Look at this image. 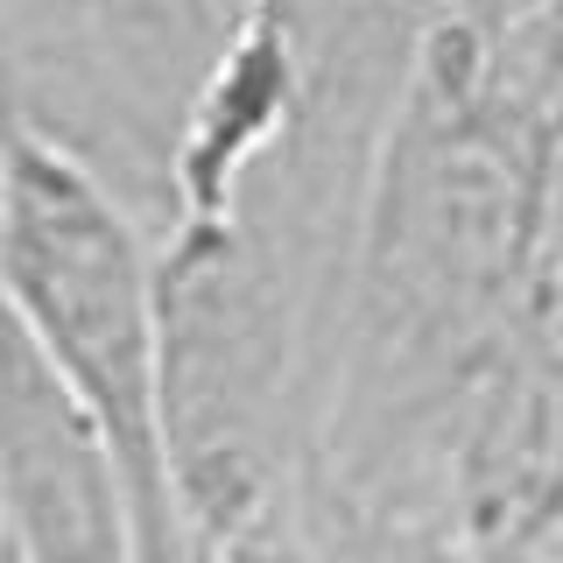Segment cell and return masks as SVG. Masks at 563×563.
Returning a JSON list of instances; mask_svg holds the SVG:
<instances>
[{"instance_id": "7", "label": "cell", "mask_w": 563, "mask_h": 563, "mask_svg": "<svg viewBox=\"0 0 563 563\" xmlns=\"http://www.w3.org/2000/svg\"><path fill=\"white\" fill-rule=\"evenodd\" d=\"M205 563H317L303 500L282 507V515H268V521H254V528H246V536H233V542H219Z\"/></svg>"}, {"instance_id": "3", "label": "cell", "mask_w": 563, "mask_h": 563, "mask_svg": "<svg viewBox=\"0 0 563 563\" xmlns=\"http://www.w3.org/2000/svg\"><path fill=\"white\" fill-rule=\"evenodd\" d=\"M0 303L113 444L141 563H198L163 430L148 233L92 155L35 120L0 134Z\"/></svg>"}, {"instance_id": "1", "label": "cell", "mask_w": 563, "mask_h": 563, "mask_svg": "<svg viewBox=\"0 0 563 563\" xmlns=\"http://www.w3.org/2000/svg\"><path fill=\"white\" fill-rule=\"evenodd\" d=\"M556 296V141L493 49L437 8L352 198L303 500L422 521L451 416Z\"/></svg>"}, {"instance_id": "6", "label": "cell", "mask_w": 563, "mask_h": 563, "mask_svg": "<svg viewBox=\"0 0 563 563\" xmlns=\"http://www.w3.org/2000/svg\"><path fill=\"white\" fill-rule=\"evenodd\" d=\"M303 521H310L317 563H493L486 550H472V542H457L451 528H430V521L345 515V507H310V500H303Z\"/></svg>"}, {"instance_id": "2", "label": "cell", "mask_w": 563, "mask_h": 563, "mask_svg": "<svg viewBox=\"0 0 563 563\" xmlns=\"http://www.w3.org/2000/svg\"><path fill=\"white\" fill-rule=\"evenodd\" d=\"M310 246L275 211L163 219L148 240L163 430L198 563L303 500L317 437L310 352H324L339 296L310 268Z\"/></svg>"}, {"instance_id": "8", "label": "cell", "mask_w": 563, "mask_h": 563, "mask_svg": "<svg viewBox=\"0 0 563 563\" xmlns=\"http://www.w3.org/2000/svg\"><path fill=\"white\" fill-rule=\"evenodd\" d=\"M43 128V106H35V85H29V70L22 57H14L8 43H0V134H14V128Z\"/></svg>"}, {"instance_id": "11", "label": "cell", "mask_w": 563, "mask_h": 563, "mask_svg": "<svg viewBox=\"0 0 563 563\" xmlns=\"http://www.w3.org/2000/svg\"><path fill=\"white\" fill-rule=\"evenodd\" d=\"M0 563H22V556H14V550H8V542H0Z\"/></svg>"}, {"instance_id": "10", "label": "cell", "mask_w": 563, "mask_h": 563, "mask_svg": "<svg viewBox=\"0 0 563 563\" xmlns=\"http://www.w3.org/2000/svg\"><path fill=\"white\" fill-rule=\"evenodd\" d=\"M528 563H563V542H542V550L528 556Z\"/></svg>"}, {"instance_id": "5", "label": "cell", "mask_w": 563, "mask_h": 563, "mask_svg": "<svg viewBox=\"0 0 563 563\" xmlns=\"http://www.w3.org/2000/svg\"><path fill=\"white\" fill-rule=\"evenodd\" d=\"M0 14L29 43L85 64L92 78H134L141 99L169 85V99L184 106L190 70L205 64L225 22V0H0Z\"/></svg>"}, {"instance_id": "9", "label": "cell", "mask_w": 563, "mask_h": 563, "mask_svg": "<svg viewBox=\"0 0 563 563\" xmlns=\"http://www.w3.org/2000/svg\"><path fill=\"white\" fill-rule=\"evenodd\" d=\"M536 345H542V360H550V366H556V380H563V296L550 303V317L536 324Z\"/></svg>"}, {"instance_id": "12", "label": "cell", "mask_w": 563, "mask_h": 563, "mask_svg": "<svg viewBox=\"0 0 563 563\" xmlns=\"http://www.w3.org/2000/svg\"><path fill=\"white\" fill-rule=\"evenodd\" d=\"M556 542H563V536H556Z\"/></svg>"}, {"instance_id": "4", "label": "cell", "mask_w": 563, "mask_h": 563, "mask_svg": "<svg viewBox=\"0 0 563 563\" xmlns=\"http://www.w3.org/2000/svg\"><path fill=\"white\" fill-rule=\"evenodd\" d=\"M0 542L22 563H141L113 444L0 303Z\"/></svg>"}]
</instances>
